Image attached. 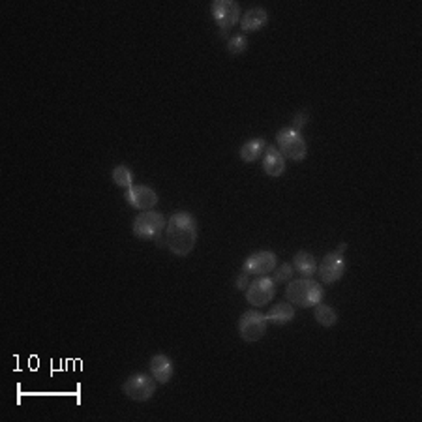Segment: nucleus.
<instances>
[{"label": "nucleus", "instance_id": "obj_1", "mask_svg": "<svg viewBox=\"0 0 422 422\" xmlns=\"http://www.w3.org/2000/svg\"><path fill=\"white\" fill-rule=\"evenodd\" d=\"M165 244L177 258H186L194 252L197 242V221L186 210H178L167 220L165 227Z\"/></svg>", "mask_w": 422, "mask_h": 422}, {"label": "nucleus", "instance_id": "obj_2", "mask_svg": "<svg viewBox=\"0 0 422 422\" xmlns=\"http://www.w3.org/2000/svg\"><path fill=\"white\" fill-rule=\"evenodd\" d=\"M325 289L323 284L315 282L314 278H298L291 280L289 285L285 287V298L296 308H314L319 303H323Z\"/></svg>", "mask_w": 422, "mask_h": 422}, {"label": "nucleus", "instance_id": "obj_3", "mask_svg": "<svg viewBox=\"0 0 422 422\" xmlns=\"http://www.w3.org/2000/svg\"><path fill=\"white\" fill-rule=\"evenodd\" d=\"M167 227V218L162 212L156 210H143L141 214L135 216L132 231L137 239L158 240L162 244V233Z\"/></svg>", "mask_w": 422, "mask_h": 422}, {"label": "nucleus", "instance_id": "obj_4", "mask_svg": "<svg viewBox=\"0 0 422 422\" xmlns=\"http://www.w3.org/2000/svg\"><path fill=\"white\" fill-rule=\"evenodd\" d=\"M276 149L282 152V156L291 162H303L308 156V143L303 137V133L293 128H282L276 133Z\"/></svg>", "mask_w": 422, "mask_h": 422}, {"label": "nucleus", "instance_id": "obj_5", "mask_svg": "<svg viewBox=\"0 0 422 422\" xmlns=\"http://www.w3.org/2000/svg\"><path fill=\"white\" fill-rule=\"evenodd\" d=\"M210 13H212V19L220 28L221 36H226L233 31L242 17L239 2H235V0H214L210 6Z\"/></svg>", "mask_w": 422, "mask_h": 422}, {"label": "nucleus", "instance_id": "obj_6", "mask_svg": "<svg viewBox=\"0 0 422 422\" xmlns=\"http://www.w3.org/2000/svg\"><path fill=\"white\" fill-rule=\"evenodd\" d=\"M156 379L146 373H133L122 383V392L133 402H149L156 394Z\"/></svg>", "mask_w": 422, "mask_h": 422}, {"label": "nucleus", "instance_id": "obj_7", "mask_svg": "<svg viewBox=\"0 0 422 422\" xmlns=\"http://www.w3.org/2000/svg\"><path fill=\"white\" fill-rule=\"evenodd\" d=\"M267 328H269L267 317L255 312V310H248V312L240 315L239 334L246 344H253V341L261 340L267 334Z\"/></svg>", "mask_w": 422, "mask_h": 422}, {"label": "nucleus", "instance_id": "obj_8", "mask_svg": "<svg viewBox=\"0 0 422 422\" xmlns=\"http://www.w3.org/2000/svg\"><path fill=\"white\" fill-rule=\"evenodd\" d=\"M344 272H346V258L338 250L327 253L317 267V276L323 285L336 284L338 280H341Z\"/></svg>", "mask_w": 422, "mask_h": 422}, {"label": "nucleus", "instance_id": "obj_9", "mask_svg": "<svg viewBox=\"0 0 422 422\" xmlns=\"http://www.w3.org/2000/svg\"><path fill=\"white\" fill-rule=\"evenodd\" d=\"M276 296V284L274 280L269 276H259L253 282H250L248 289H246V301L255 308L267 306L272 298Z\"/></svg>", "mask_w": 422, "mask_h": 422}, {"label": "nucleus", "instance_id": "obj_10", "mask_svg": "<svg viewBox=\"0 0 422 422\" xmlns=\"http://www.w3.org/2000/svg\"><path fill=\"white\" fill-rule=\"evenodd\" d=\"M278 267V258L274 252H255L252 253L250 258L246 259L244 265H242V271H246L248 274H253V276H267L269 272H272Z\"/></svg>", "mask_w": 422, "mask_h": 422}, {"label": "nucleus", "instance_id": "obj_11", "mask_svg": "<svg viewBox=\"0 0 422 422\" xmlns=\"http://www.w3.org/2000/svg\"><path fill=\"white\" fill-rule=\"evenodd\" d=\"M126 201L137 210H152L160 201V197L156 189L149 188L145 184H133L132 188L126 189Z\"/></svg>", "mask_w": 422, "mask_h": 422}, {"label": "nucleus", "instance_id": "obj_12", "mask_svg": "<svg viewBox=\"0 0 422 422\" xmlns=\"http://www.w3.org/2000/svg\"><path fill=\"white\" fill-rule=\"evenodd\" d=\"M261 164H263V171L272 178L282 177L285 173V158L282 156V152L278 151L274 145H267L263 156H261Z\"/></svg>", "mask_w": 422, "mask_h": 422}, {"label": "nucleus", "instance_id": "obj_13", "mask_svg": "<svg viewBox=\"0 0 422 422\" xmlns=\"http://www.w3.org/2000/svg\"><path fill=\"white\" fill-rule=\"evenodd\" d=\"M267 23H269V12L261 6L250 8L240 17V28H242V32H258L261 28H265Z\"/></svg>", "mask_w": 422, "mask_h": 422}, {"label": "nucleus", "instance_id": "obj_14", "mask_svg": "<svg viewBox=\"0 0 422 422\" xmlns=\"http://www.w3.org/2000/svg\"><path fill=\"white\" fill-rule=\"evenodd\" d=\"M151 372L158 385H167L171 381V378H173V373H175L173 360L164 353L154 355L151 359Z\"/></svg>", "mask_w": 422, "mask_h": 422}, {"label": "nucleus", "instance_id": "obj_15", "mask_svg": "<svg viewBox=\"0 0 422 422\" xmlns=\"http://www.w3.org/2000/svg\"><path fill=\"white\" fill-rule=\"evenodd\" d=\"M267 145H269V143H267L263 137H255V139H250V141H246L239 151L240 160H242L244 164H253V162H258L259 158L263 156Z\"/></svg>", "mask_w": 422, "mask_h": 422}, {"label": "nucleus", "instance_id": "obj_16", "mask_svg": "<svg viewBox=\"0 0 422 422\" xmlns=\"http://www.w3.org/2000/svg\"><path fill=\"white\" fill-rule=\"evenodd\" d=\"M267 321L274 323V325H287L295 319V306L291 303H278L276 306H272L269 310V314L265 315Z\"/></svg>", "mask_w": 422, "mask_h": 422}, {"label": "nucleus", "instance_id": "obj_17", "mask_svg": "<svg viewBox=\"0 0 422 422\" xmlns=\"http://www.w3.org/2000/svg\"><path fill=\"white\" fill-rule=\"evenodd\" d=\"M293 269L301 272L303 278H314L317 274V261L310 252H296L293 259Z\"/></svg>", "mask_w": 422, "mask_h": 422}, {"label": "nucleus", "instance_id": "obj_18", "mask_svg": "<svg viewBox=\"0 0 422 422\" xmlns=\"http://www.w3.org/2000/svg\"><path fill=\"white\" fill-rule=\"evenodd\" d=\"M314 308H315V314H314L315 321L319 323L321 327L330 328V327H334L336 323H338V312H336L332 306L319 303L317 306H314Z\"/></svg>", "mask_w": 422, "mask_h": 422}, {"label": "nucleus", "instance_id": "obj_19", "mask_svg": "<svg viewBox=\"0 0 422 422\" xmlns=\"http://www.w3.org/2000/svg\"><path fill=\"white\" fill-rule=\"evenodd\" d=\"M113 183L119 188H132L133 186V173L128 165H117L113 169Z\"/></svg>", "mask_w": 422, "mask_h": 422}, {"label": "nucleus", "instance_id": "obj_20", "mask_svg": "<svg viewBox=\"0 0 422 422\" xmlns=\"http://www.w3.org/2000/svg\"><path fill=\"white\" fill-rule=\"evenodd\" d=\"M248 49V38L246 34H233L231 38L227 40V51L231 55H242Z\"/></svg>", "mask_w": 422, "mask_h": 422}, {"label": "nucleus", "instance_id": "obj_21", "mask_svg": "<svg viewBox=\"0 0 422 422\" xmlns=\"http://www.w3.org/2000/svg\"><path fill=\"white\" fill-rule=\"evenodd\" d=\"M295 269H293V265H289V263H284V265L276 267L274 271H272V280H274V284H287V282H291V278H293V274H295Z\"/></svg>", "mask_w": 422, "mask_h": 422}, {"label": "nucleus", "instance_id": "obj_22", "mask_svg": "<svg viewBox=\"0 0 422 422\" xmlns=\"http://www.w3.org/2000/svg\"><path fill=\"white\" fill-rule=\"evenodd\" d=\"M310 122V115L308 111H298V113L293 117V124H291V128L293 130H296V132H301L306 124Z\"/></svg>", "mask_w": 422, "mask_h": 422}, {"label": "nucleus", "instance_id": "obj_23", "mask_svg": "<svg viewBox=\"0 0 422 422\" xmlns=\"http://www.w3.org/2000/svg\"><path fill=\"white\" fill-rule=\"evenodd\" d=\"M250 276H252V274H248L246 271H240L239 278H237V285H235V287H237V291L248 289V285H250Z\"/></svg>", "mask_w": 422, "mask_h": 422}]
</instances>
